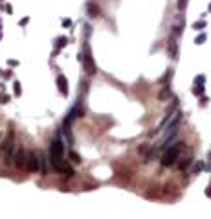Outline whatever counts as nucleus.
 I'll use <instances>...</instances> for the list:
<instances>
[{"label": "nucleus", "instance_id": "nucleus-1", "mask_svg": "<svg viewBox=\"0 0 211 219\" xmlns=\"http://www.w3.org/2000/svg\"><path fill=\"white\" fill-rule=\"evenodd\" d=\"M184 142H178V144H173V145H169V148L165 149V153H163V157H161V166H165V168H169V166H174V162L178 160V157H180V153H182V149H184Z\"/></svg>", "mask_w": 211, "mask_h": 219}, {"label": "nucleus", "instance_id": "nucleus-2", "mask_svg": "<svg viewBox=\"0 0 211 219\" xmlns=\"http://www.w3.org/2000/svg\"><path fill=\"white\" fill-rule=\"evenodd\" d=\"M62 157H64V145H62V142L55 140L50 145V162H52V166L57 168L62 162Z\"/></svg>", "mask_w": 211, "mask_h": 219}, {"label": "nucleus", "instance_id": "nucleus-3", "mask_svg": "<svg viewBox=\"0 0 211 219\" xmlns=\"http://www.w3.org/2000/svg\"><path fill=\"white\" fill-rule=\"evenodd\" d=\"M83 65H85V70H86V74H88V76H94V74L98 72V66H96V63H94V59H92L90 46H88V44H85V57H83Z\"/></svg>", "mask_w": 211, "mask_h": 219}, {"label": "nucleus", "instance_id": "nucleus-4", "mask_svg": "<svg viewBox=\"0 0 211 219\" xmlns=\"http://www.w3.org/2000/svg\"><path fill=\"white\" fill-rule=\"evenodd\" d=\"M28 169L31 173H37L39 169H40V162H39V157L35 151H30L28 153Z\"/></svg>", "mask_w": 211, "mask_h": 219}, {"label": "nucleus", "instance_id": "nucleus-5", "mask_svg": "<svg viewBox=\"0 0 211 219\" xmlns=\"http://www.w3.org/2000/svg\"><path fill=\"white\" fill-rule=\"evenodd\" d=\"M15 166L18 168V169H24V168H28V155L22 151V149H18L17 151V155H15Z\"/></svg>", "mask_w": 211, "mask_h": 219}, {"label": "nucleus", "instance_id": "nucleus-6", "mask_svg": "<svg viewBox=\"0 0 211 219\" xmlns=\"http://www.w3.org/2000/svg\"><path fill=\"white\" fill-rule=\"evenodd\" d=\"M167 54H169L171 59H176V57H178V44H176V41H174V35H171L169 41H167Z\"/></svg>", "mask_w": 211, "mask_h": 219}, {"label": "nucleus", "instance_id": "nucleus-7", "mask_svg": "<svg viewBox=\"0 0 211 219\" xmlns=\"http://www.w3.org/2000/svg\"><path fill=\"white\" fill-rule=\"evenodd\" d=\"M55 169H57L59 173H62L64 177H74V175H75V173H74V169L70 168V166H68V164H66L64 160H62V162H61V164H59V166H57Z\"/></svg>", "mask_w": 211, "mask_h": 219}, {"label": "nucleus", "instance_id": "nucleus-8", "mask_svg": "<svg viewBox=\"0 0 211 219\" xmlns=\"http://www.w3.org/2000/svg\"><path fill=\"white\" fill-rule=\"evenodd\" d=\"M184 26H185L184 18H182V17H178V18H176V22L173 24V35H174V37H180V35L184 33Z\"/></svg>", "mask_w": 211, "mask_h": 219}, {"label": "nucleus", "instance_id": "nucleus-9", "mask_svg": "<svg viewBox=\"0 0 211 219\" xmlns=\"http://www.w3.org/2000/svg\"><path fill=\"white\" fill-rule=\"evenodd\" d=\"M169 98H173V92H171L169 85H165V87H161V90L158 92V100H160V101H167Z\"/></svg>", "mask_w": 211, "mask_h": 219}, {"label": "nucleus", "instance_id": "nucleus-10", "mask_svg": "<svg viewBox=\"0 0 211 219\" xmlns=\"http://www.w3.org/2000/svg\"><path fill=\"white\" fill-rule=\"evenodd\" d=\"M57 87L62 94H68V81L64 76H57Z\"/></svg>", "mask_w": 211, "mask_h": 219}, {"label": "nucleus", "instance_id": "nucleus-11", "mask_svg": "<svg viewBox=\"0 0 211 219\" xmlns=\"http://www.w3.org/2000/svg\"><path fill=\"white\" fill-rule=\"evenodd\" d=\"M206 26H207V22H206L204 18H200V20L193 22V26H191V28H193V30H197V32H202V30H204Z\"/></svg>", "mask_w": 211, "mask_h": 219}, {"label": "nucleus", "instance_id": "nucleus-12", "mask_svg": "<svg viewBox=\"0 0 211 219\" xmlns=\"http://www.w3.org/2000/svg\"><path fill=\"white\" fill-rule=\"evenodd\" d=\"M86 11H88L90 17H98V15H99V8H98L96 4H88V6H86Z\"/></svg>", "mask_w": 211, "mask_h": 219}, {"label": "nucleus", "instance_id": "nucleus-13", "mask_svg": "<svg viewBox=\"0 0 211 219\" xmlns=\"http://www.w3.org/2000/svg\"><path fill=\"white\" fill-rule=\"evenodd\" d=\"M173 74H174V72L169 68V70L165 72V76H163V78L160 79V83H161V85H169V81H171V78H173Z\"/></svg>", "mask_w": 211, "mask_h": 219}, {"label": "nucleus", "instance_id": "nucleus-14", "mask_svg": "<svg viewBox=\"0 0 211 219\" xmlns=\"http://www.w3.org/2000/svg\"><path fill=\"white\" fill-rule=\"evenodd\" d=\"M204 90H206V87H204V85H195L193 94H195V96H202V94H204Z\"/></svg>", "mask_w": 211, "mask_h": 219}, {"label": "nucleus", "instance_id": "nucleus-15", "mask_svg": "<svg viewBox=\"0 0 211 219\" xmlns=\"http://www.w3.org/2000/svg\"><path fill=\"white\" fill-rule=\"evenodd\" d=\"M70 160H72V162H75V164H79V162H81V157H79L75 151H70Z\"/></svg>", "mask_w": 211, "mask_h": 219}, {"label": "nucleus", "instance_id": "nucleus-16", "mask_svg": "<svg viewBox=\"0 0 211 219\" xmlns=\"http://www.w3.org/2000/svg\"><path fill=\"white\" fill-rule=\"evenodd\" d=\"M206 41H207V35H206V33H200V35L195 39V42H197V44H204Z\"/></svg>", "mask_w": 211, "mask_h": 219}, {"label": "nucleus", "instance_id": "nucleus-17", "mask_svg": "<svg viewBox=\"0 0 211 219\" xmlns=\"http://www.w3.org/2000/svg\"><path fill=\"white\" fill-rule=\"evenodd\" d=\"M189 164H191V160H189V158H184V162H180V164H176V168H178V169H185V168H187V166H189Z\"/></svg>", "mask_w": 211, "mask_h": 219}, {"label": "nucleus", "instance_id": "nucleus-18", "mask_svg": "<svg viewBox=\"0 0 211 219\" xmlns=\"http://www.w3.org/2000/svg\"><path fill=\"white\" fill-rule=\"evenodd\" d=\"M68 44V39L66 37H59L57 39V48H62V46H66Z\"/></svg>", "mask_w": 211, "mask_h": 219}, {"label": "nucleus", "instance_id": "nucleus-19", "mask_svg": "<svg viewBox=\"0 0 211 219\" xmlns=\"http://www.w3.org/2000/svg\"><path fill=\"white\" fill-rule=\"evenodd\" d=\"M195 85H206V76H197L195 78Z\"/></svg>", "mask_w": 211, "mask_h": 219}, {"label": "nucleus", "instance_id": "nucleus-20", "mask_svg": "<svg viewBox=\"0 0 211 219\" xmlns=\"http://www.w3.org/2000/svg\"><path fill=\"white\" fill-rule=\"evenodd\" d=\"M176 109H178V100H174V103H173V105H169V109H167V114H173Z\"/></svg>", "mask_w": 211, "mask_h": 219}, {"label": "nucleus", "instance_id": "nucleus-21", "mask_svg": "<svg viewBox=\"0 0 211 219\" xmlns=\"http://www.w3.org/2000/svg\"><path fill=\"white\" fill-rule=\"evenodd\" d=\"M204 168H206V164H204V162H198V164L193 168V173H198V171H202Z\"/></svg>", "mask_w": 211, "mask_h": 219}, {"label": "nucleus", "instance_id": "nucleus-22", "mask_svg": "<svg viewBox=\"0 0 211 219\" xmlns=\"http://www.w3.org/2000/svg\"><path fill=\"white\" fill-rule=\"evenodd\" d=\"M176 6H178V9H180V11H184V9H185V6H187V0H178V4H176Z\"/></svg>", "mask_w": 211, "mask_h": 219}, {"label": "nucleus", "instance_id": "nucleus-23", "mask_svg": "<svg viewBox=\"0 0 211 219\" xmlns=\"http://www.w3.org/2000/svg\"><path fill=\"white\" fill-rule=\"evenodd\" d=\"M139 153H142V155H143V153H149V145H147V144H142V148H139Z\"/></svg>", "mask_w": 211, "mask_h": 219}, {"label": "nucleus", "instance_id": "nucleus-24", "mask_svg": "<svg viewBox=\"0 0 211 219\" xmlns=\"http://www.w3.org/2000/svg\"><path fill=\"white\" fill-rule=\"evenodd\" d=\"M0 101H2V103H8V101H9V96H6V94H0Z\"/></svg>", "mask_w": 211, "mask_h": 219}, {"label": "nucleus", "instance_id": "nucleus-25", "mask_svg": "<svg viewBox=\"0 0 211 219\" xmlns=\"http://www.w3.org/2000/svg\"><path fill=\"white\" fill-rule=\"evenodd\" d=\"M207 101H209V100H207V98H206V96L202 94V96H200V105L204 107V105H207Z\"/></svg>", "mask_w": 211, "mask_h": 219}, {"label": "nucleus", "instance_id": "nucleus-26", "mask_svg": "<svg viewBox=\"0 0 211 219\" xmlns=\"http://www.w3.org/2000/svg\"><path fill=\"white\" fill-rule=\"evenodd\" d=\"M15 94H17V96L20 94V85H18V83H15Z\"/></svg>", "mask_w": 211, "mask_h": 219}, {"label": "nucleus", "instance_id": "nucleus-27", "mask_svg": "<svg viewBox=\"0 0 211 219\" xmlns=\"http://www.w3.org/2000/svg\"><path fill=\"white\" fill-rule=\"evenodd\" d=\"M207 9H209V11H211V4H209V8H207Z\"/></svg>", "mask_w": 211, "mask_h": 219}, {"label": "nucleus", "instance_id": "nucleus-28", "mask_svg": "<svg viewBox=\"0 0 211 219\" xmlns=\"http://www.w3.org/2000/svg\"><path fill=\"white\" fill-rule=\"evenodd\" d=\"M209 160H211V153H209Z\"/></svg>", "mask_w": 211, "mask_h": 219}]
</instances>
